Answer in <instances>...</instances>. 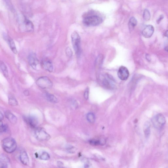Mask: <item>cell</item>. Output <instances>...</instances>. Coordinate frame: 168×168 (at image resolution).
Returning <instances> with one entry per match:
<instances>
[{
    "mask_svg": "<svg viewBox=\"0 0 168 168\" xmlns=\"http://www.w3.org/2000/svg\"><path fill=\"white\" fill-rule=\"evenodd\" d=\"M40 158L43 160H47L50 158L49 154L46 152H43L40 156Z\"/></svg>",
    "mask_w": 168,
    "mask_h": 168,
    "instance_id": "obj_25",
    "label": "cell"
},
{
    "mask_svg": "<svg viewBox=\"0 0 168 168\" xmlns=\"http://www.w3.org/2000/svg\"><path fill=\"white\" fill-rule=\"evenodd\" d=\"M2 147L5 152L11 153L16 150L17 145L14 139L12 138L8 137L3 140Z\"/></svg>",
    "mask_w": 168,
    "mask_h": 168,
    "instance_id": "obj_1",
    "label": "cell"
},
{
    "mask_svg": "<svg viewBox=\"0 0 168 168\" xmlns=\"http://www.w3.org/2000/svg\"><path fill=\"white\" fill-rule=\"evenodd\" d=\"M90 144L94 145H98L105 144V141L104 140H92L90 141Z\"/></svg>",
    "mask_w": 168,
    "mask_h": 168,
    "instance_id": "obj_23",
    "label": "cell"
},
{
    "mask_svg": "<svg viewBox=\"0 0 168 168\" xmlns=\"http://www.w3.org/2000/svg\"><path fill=\"white\" fill-rule=\"evenodd\" d=\"M9 164L10 159L6 155L4 154L0 155V168H7Z\"/></svg>",
    "mask_w": 168,
    "mask_h": 168,
    "instance_id": "obj_13",
    "label": "cell"
},
{
    "mask_svg": "<svg viewBox=\"0 0 168 168\" xmlns=\"http://www.w3.org/2000/svg\"><path fill=\"white\" fill-rule=\"evenodd\" d=\"M38 86L43 89H50L53 86L52 82L47 77L43 76L38 78L36 81Z\"/></svg>",
    "mask_w": 168,
    "mask_h": 168,
    "instance_id": "obj_4",
    "label": "cell"
},
{
    "mask_svg": "<svg viewBox=\"0 0 168 168\" xmlns=\"http://www.w3.org/2000/svg\"><path fill=\"white\" fill-rule=\"evenodd\" d=\"M41 65L44 69L49 72H52L53 71V65L50 60L48 59L43 60L41 62Z\"/></svg>",
    "mask_w": 168,
    "mask_h": 168,
    "instance_id": "obj_10",
    "label": "cell"
},
{
    "mask_svg": "<svg viewBox=\"0 0 168 168\" xmlns=\"http://www.w3.org/2000/svg\"><path fill=\"white\" fill-rule=\"evenodd\" d=\"M57 164L58 165V166H59V167H60V166H61V167H62L63 164L62 163V162H58Z\"/></svg>",
    "mask_w": 168,
    "mask_h": 168,
    "instance_id": "obj_33",
    "label": "cell"
},
{
    "mask_svg": "<svg viewBox=\"0 0 168 168\" xmlns=\"http://www.w3.org/2000/svg\"><path fill=\"white\" fill-rule=\"evenodd\" d=\"M87 119L88 121L91 123H93L95 122V116L94 114L92 113H89L87 114Z\"/></svg>",
    "mask_w": 168,
    "mask_h": 168,
    "instance_id": "obj_22",
    "label": "cell"
},
{
    "mask_svg": "<svg viewBox=\"0 0 168 168\" xmlns=\"http://www.w3.org/2000/svg\"><path fill=\"white\" fill-rule=\"evenodd\" d=\"M24 119L27 124L32 128H35L37 125V121L34 117L31 116L26 117Z\"/></svg>",
    "mask_w": 168,
    "mask_h": 168,
    "instance_id": "obj_15",
    "label": "cell"
},
{
    "mask_svg": "<svg viewBox=\"0 0 168 168\" xmlns=\"http://www.w3.org/2000/svg\"><path fill=\"white\" fill-rule=\"evenodd\" d=\"M72 42L74 51L77 56H79L81 54V37L76 32H74L72 34Z\"/></svg>",
    "mask_w": 168,
    "mask_h": 168,
    "instance_id": "obj_3",
    "label": "cell"
},
{
    "mask_svg": "<svg viewBox=\"0 0 168 168\" xmlns=\"http://www.w3.org/2000/svg\"><path fill=\"white\" fill-rule=\"evenodd\" d=\"M5 115L8 120L12 124H15L17 122V118L11 112L7 111L5 112Z\"/></svg>",
    "mask_w": 168,
    "mask_h": 168,
    "instance_id": "obj_16",
    "label": "cell"
},
{
    "mask_svg": "<svg viewBox=\"0 0 168 168\" xmlns=\"http://www.w3.org/2000/svg\"><path fill=\"white\" fill-rule=\"evenodd\" d=\"M151 17L150 13L149 11L147 9H145L144 10V14H143V18L146 21H149L150 20Z\"/></svg>",
    "mask_w": 168,
    "mask_h": 168,
    "instance_id": "obj_24",
    "label": "cell"
},
{
    "mask_svg": "<svg viewBox=\"0 0 168 168\" xmlns=\"http://www.w3.org/2000/svg\"><path fill=\"white\" fill-rule=\"evenodd\" d=\"M4 118V116L2 114L1 112L0 111V121H2L3 119Z\"/></svg>",
    "mask_w": 168,
    "mask_h": 168,
    "instance_id": "obj_32",
    "label": "cell"
},
{
    "mask_svg": "<svg viewBox=\"0 0 168 168\" xmlns=\"http://www.w3.org/2000/svg\"><path fill=\"white\" fill-rule=\"evenodd\" d=\"M9 103L10 105L16 106L18 105V102L16 99L12 96L9 98Z\"/></svg>",
    "mask_w": 168,
    "mask_h": 168,
    "instance_id": "obj_26",
    "label": "cell"
},
{
    "mask_svg": "<svg viewBox=\"0 0 168 168\" xmlns=\"http://www.w3.org/2000/svg\"><path fill=\"white\" fill-rule=\"evenodd\" d=\"M168 31H167L166 33H165V36H166L167 37V34H168Z\"/></svg>",
    "mask_w": 168,
    "mask_h": 168,
    "instance_id": "obj_34",
    "label": "cell"
},
{
    "mask_svg": "<svg viewBox=\"0 0 168 168\" xmlns=\"http://www.w3.org/2000/svg\"><path fill=\"white\" fill-rule=\"evenodd\" d=\"M29 64L35 70H39L40 68V64L36 55L34 53L29 55L28 57Z\"/></svg>",
    "mask_w": 168,
    "mask_h": 168,
    "instance_id": "obj_7",
    "label": "cell"
},
{
    "mask_svg": "<svg viewBox=\"0 0 168 168\" xmlns=\"http://www.w3.org/2000/svg\"><path fill=\"white\" fill-rule=\"evenodd\" d=\"M103 20L100 16L95 15L85 16L83 19V23L87 26H97L102 23Z\"/></svg>",
    "mask_w": 168,
    "mask_h": 168,
    "instance_id": "obj_2",
    "label": "cell"
},
{
    "mask_svg": "<svg viewBox=\"0 0 168 168\" xmlns=\"http://www.w3.org/2000/svg\"><path fill=\"white\" fill-rule=\"evenodd\" d=\"M45 96L47 100L52 103H57L58 100L57 98L54 95L46 93Z\"/></svg>",
    "mask_w": 168,
    "mask_h": 168,
    "instance_id": "obj_21",
    "label": "cell"
},
{
    "mask_svg": "<svg viewBox=\"0 0 168 168\" xmlns=\"http://www.w3.org/2000/svg\"><path fill=\"white\" fill-rule=\"evenodd\" d=\"M137 24L136 18L134 17H131L129 20L128 23V27L130 31L133 30Z\"/></svg>",
    "mask_w": 168,
    "mask_h": 168,
    "instance_id": "obj_18",
    "label": "cell"
},
{
    "mask_svg": "<svg viewBox=\"0 0 168 168\" xmlns=\"http://www.w3.org/2000/svg\"><path fill=\"white\" fill-rule=\"evenodd\" d=\"M66 54L68 57H71L72 56L73 52L71 49L69 47H67L66 49Z\"/></svg>",
    "mask_w": 168,
    "mask_h": 168,
    "instance_id": "obj_28",
    "label": "cell"
},
{
    "mask_svg": "<svg viewBox=\"0 0 168 168\" xmlns=\"http://www.w3.org/2000/svg\"><path fill=\"white\" fill-rule=\"evenodd\" d=\"M104 78L103 81V86L107 89H113L114 87V84L113 80L111 77L107 76Z\"/></svg>",
    "mask_w": 168,
    "mask_h": 168,
    "instance_id": "obj_11",
    "label": "cell"
},
{
    "mask_svg": "<svg viewBox=\"0 0 168 168\" xmlns=\"http://www.w3.org/2000/svg\"><path fill=\"white\" fill-rule=\"evenodd\" d=\"M118 75L119 78L122 80H126L129 76V72L128 68L124 66H121L118 70Z\"/></svg>",
    "mask_w": 168,
    "mask_h": 168,
    "instance_id": "obj_8",
    "label": "cell"
},
{
    "mask_svg": "<svg viewBox=\"0 0 168 168\" xmlns=\"http://www.w3.org/2000/svg\"><path fill=\"white\" fill-rule=\"evenodd\" d=\"M25 95L27 96L29 95V91L28 90H25L24 92Z\"/></svg>",
    "mask_w": 168,
    "mask_h": 168,
    "instance_id": "obj_31",
    "label": "cell"
},
{
    "mask_svg": "<svg viewBox=\"0 0 168 168\" xmlns=\"http://www.w3.org/2000/svg\"><path fill=\"white\" fill-rule=\"evenodd\" d=\"M150 123L148 122H146L144 126V132L146 137L148 138L150 134Z\"/></svg>",
    "mask_w": 168,
    "mask_h": 168,
    "instance_id": "obj_20",
    "label": "cell"
},
{
    "mask_svg": "<svg viewBox=\"0 0 168 168\" xmlns=\"http://www.w3.org/2000/svg\"><path fill=\"white\" fill-rule=\"evenodd\" d=\"M7 130V127L6 125H4L2 121H0V133H3Z\"/></svg>",
    "mask_w": 168,
    "mask_h": 168,
    "instance_id": "obj_27",
    "label": "cell"
},
{
    "mask_svg": "<svg viewBox=\"0 0 168 168\" xmlns=\"http://www.w3.org/2000/svg\"><path fill=\"white\" fill-rule=\"evenodd\" d=\"M152 122L155 128H160L166 124V120L163 115L159 114L152 118Z\"/></svg>",
    "mask_w": 168,
    "mask_h": 168,
    "instance_id": "obj_5",
    "label": "cell"
},
{
    "mask_svg": "<svg viewBox=\"0 0 168 168\" xmlns=\"http://www.w3.org/2000/svg\"><path fill=\"white\" fill-rule=\"evenodd\" d=\"M35 136L38 140L40 141H47L50 138V136L43 129L38 128L35 129Z\"/></svg>",
    "mask_w": 168,
    "mask_h": 168,
    "instance_id": "obj_6",
    "label": "cell"
},
{
    "mask_svg": "<svg viewBox=\"0 0 168 168\" xmlns=\"http://www.w3.org/2000/svg\"><path fill=\"white\" fill-rule=\"evenodd\" d=\"M89 88L87 87L85 89L84 93V97L85 99L87 100L89 99Z\"/></svg>",
    "mask_w": 168,
    "mask_h": 168,
    "instance_id": "obj_29",
    "label": "cell"
},
{
    "mask_svg": "<svg viewBox=\"0 0 168 168\" xmlns=\"http://www.w3.org/2000/svg\"><path fill=\"white\" fill-rule=\"evenodd\" d=\"M20 160L22 164L25 166H28L29 164V157L25 151H23L21 153Z\"/></svg>",
    "mask_w": 168,
    "mask_h": 168,
    "instance_id": "obj_14",
    "label": "cell"
},
{
    "mask_svg": "<svg viewBox=\"0 0 168 168\" xmlns=\"http://www.w3.org/2000/svg\"><path fill=\"white\" fill-rule=\"evenodd\" d=\"M163 18H164L163 16L162 15L161 16H160V17H159V18L158 19L157 21V23H159V22L161 21V20H162V19H163Z\"/></svg>",
    "mask_w": 168,
    "mask_h": 168,
    "instance_id": "obj_30",
    "label": "cell"
},
{
    "mask_svg": "<svg viewBox=\"0 0 168 168\" xmlns=\"http://www.w3.org/2000/svg\"><path fill=\"white\" fill-rule=\"evenodd\" d=\"M0 69H1L5 77L8 76V71L7 66L5 63L1 60H0Z\"/></svg>",
    "mask_w": 168,
    "mask_h": 168,
    "instance_id": "obj_19",
    "label": "cell"
},
{
    "mask_svg": "<svg viewBox=\"0 0 168 168\" xmlns=\"http://www.w3.org/2000/svg\"><path fill=\"white\" fill-rule=\"evenodd\" d=\"M7 40L9 43L10 48L13 53L15 54L17 53V50H16V45L14 41L11 38L9 37H7Z\"/></svg>",
    "mask_w": 168,
    "mask_h": 168,
    "instance_id": "obj_17",
    "label": "cell"
},
{
    "mask_svg": "<svg viewBox=\"0 0 168 168\" xmlns=\"http://www.w3.org/2000/svg\"><path fill=\"white\" fill-rule=\"evenodd\" d=\"M22 26L24 31L26 32H31L34 29L33 25L32 22L26 18L24 19Z\"/></svg>",
    "mask_w": 168,
    "mask_h": 168,
    "instance_id": "obj_12",
    "label": "cell"
},
{
    "mask_svg": "<svg viewBox=\"0 0 168 168\" xmlns=\"http://www.w3.org/2000/svg\"><path fill=\"white\" fill-rule=\"evenodd\" d=\"M154 31V28L153 26L151 25H148L143 29L142 34L144 37L149 38L152 36Z\"/></svg>",
    "mask_w": 168,
    "mask_h": 168,
    "instance_id": "obj_9",
    "label": "cell"
}]
</instances>
